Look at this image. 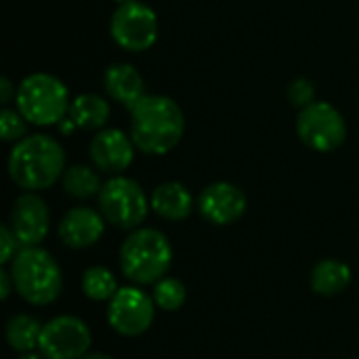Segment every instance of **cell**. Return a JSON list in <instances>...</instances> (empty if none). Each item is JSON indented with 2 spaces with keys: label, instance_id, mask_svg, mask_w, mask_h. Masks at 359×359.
Segmentation results:
<instances>
[{
  "label": "cell",
  "instance_id": "6da1fadb",
  "mask_svg": "<svg viewBox=\"0 0 359 359\" xmlns=\"http://www.w3.org/2000/svg\"><path fill=\"white\" fill-rule=\"evenodd\" d=\"M185 133L183 109L164 95H145L130 109V139L147 156H164L179 145Z\"/></svg>",
  "mask_w": 359,
  "mask_h": 359
},
{
  "label": "cell",
  "instance_id": "7a4b0ae2",
  "mask_svg": "<svg viewBox=\"0 0 359 359\" xmlns=\"http://www.w3.org/2000/svg\"><path fill=\"white\" fill-rule=\"evenodd\" d=\"M65 151L48 135H27L8 154V177L23 191L48 189L65 172Z\"/></svg>",
  "mask_w": 359,
  "mask_h": 359
},
{
  "label": "cell",
  "instance_id": "3957f363",
  "mask_svg": "<svg viewBox=\"0 0 359 359\" xmlns=\"http://www.w3.org/2000/svg\"><path fill=\"white\" fill-rule=\"evenodd\" d=\"M172 265L170 240L154 227H137L120 246V269L135 286H154Z\"/></svg>",
  "mask_w": 359,
  "mask_h": 359
},
{
  "label": "cell",
  "instance_id": "277c9868",
  "mask_svg": "<svg viewBox=\"0 0 359 359\" xmlns=\"http://www.w3.org/2000/svg\"><path fill=\"white\" fill-rule=\"evenodd\" d=\"M8 265L15 290L25 303L34 307H46L59 299L63 290V273L48 250L40 246L19 248Z\"/></svg>",
  "mask_w": 359,
  "mask_h": 359
},
{
  "label": "cell",
  "instance_id": "5b68a950",
  "mask_svg": "<svg viewBox=\"0 0 359 359\" xmlns=\"http://www.w3.org/2000/svg\"><path fill=\"white\" fill-rule=\"evenodd\" d=\"M17 111L36 126L61 124L69 114V90L67 86L50 74L38 72L25 76L15 95Z\"/></svg>",
  "mask_w": 359,
  "mask_h": 359
},
{
  "label": "cell",
  "instance_id": "8992f818",
  "mask_svg": "<svg viewBox=\"0 0 359 359\" xmlns=\"http://www.w3.org/2000/svg\"><path fill=\"white\" fill-rule=\"evenodd\" d=\"M99 210L103 219L120 229H137L151 208V202L143 187L128 177L116 175L103 183L99 191Z\"/></svg>",
  "mask_w": 359,
  "mask_h": 359
},
{
  "label": "cell",
  "instance_id": "52a82bcc",
  "mask_svg": "<svg viewBox=\"0 0 359 359\" xmlns=\"http://www.w3.org/2000/svg\"><path fill=\"white\" fill-rule=\"evenodd\" d=\"M297 135L313 151H334L345 143L347 122L328 101H313L297 116Z\"/></svg>",
  "mask_w": 359,
  "mask_h": 359
},
{
  "label": "cell",
  "instance_id": "ba28073f",
  "mask_svg": "<svg viewBox=\"0 0 359 359\" xmlns=\"http://www.w3.org/2000/svg\"><path fill=\"white\" fill-rule=\"evenodd\" d=\"M111 40L130 53H143L158 40V17L156 11L139 0L118 4L109 21Z\"/></svg>",
  "mask_w": 359,
  "mask_h": 359
},
{
  "label": "cell",
  "instance_id": "9c48e42d",
  "mask_svg": "<svg viewBox=\"0 0 359 359\" xmlns=\"http://www.w3.org/2000/svg\"><path fill=\"white\" fill-rule=\"evenodd\" d=\"M93 345L90 328L76 316H57L42 324L38 351L44 359H82Z\"/></svg>",
  "mask_w": 359,
  "mask_h": 359
},
{
  "label": "cell",
  "instance_id": "30bf717a",
  "mask_svg": "<svg viewBox=\"0 0 359 359\" xmlns=\"http://www.w3.org/2000/svg\"><path fill=\"white\" fill-rule=\"evenodd\" d=\"M154 320L156 303L139 286H122L107 305V324L128 339L145 334Z\"/></svg>",
  "mask_w": 359,
  "mask_h": 359
},
{
  "label": "cell",
  "instance_id": "8fae6325",
  "mask_svg": "<svg viewBox=\"0 0 359 359\" xmlns=\"http://www.w3.org/2000/svg\"><path fill=\"white\" fill-rule=\"evenodd\" d=\"M8 227L21 248L40 246L50 229V210L36 191L21 194L11 208Z\"/></svg>",
  "mask_w": 359,
  "mask_h": 359
},
{
  "label": "cell",
  "instance_id": "7c38bea8",
  "mask_svg": "<svg viewBox=\"0 0 359 359\" xmlns=\"http://www.w3.org/2000/svg\"><path fill=\"white\" fill-rule=\"evenodd\" d=\"M248 200L246 194L227 181H217L210 183L208 187L202 189L200 198H198V210L200 215L219 227L231 225L236 221H240L246 212Z\"/></svg>",
  "mask_w": 359,
  "mask_h": 359
},
{
  "label": "cell",
  "instance_id": "4fadbf2b",
  "mask_svg": "<svg viewBox=\"0 0 359 359\" xmlns=\"http://www.w3.org/2000/svg\"><path fill=\"white\" fill-rule=\"evenodd\" d=\"M135 143L130 135L118 128H101L88 147L93 166L105 175H122L135 160Z\"/></svg>",
  "mask_w": 359,
  "mask_h": 359
},
{
  "label": "cell",
  "instance_id": "5bb4252c",
  "mask_svg": "<svg viewBox=\"0 0 359 359\" xmlns=\"http://www.w3.org/2000/svg\"><path fill=\"white\" fill-rule=\"evenodd\" d=\"M105 223L107 221L103 219L101 210H93L88 206H76L63 215L57 233L67 248L82 250L95 246L101 240L105 231Z\"/></svg>",
  "mask_w": 359,
  "mask_h": 359
},
{
  "label": "cell",
  "instance_id": "9a60e30c",
  "mask_svg": "<svg viewBox=\"0 0 359 359\" xmlns=\"http://www.w3.org/2000/svg\"><path fill=\"white\" fill-rule=\"evenodd\" d=\"M103 88L116 103L133 109L145 97L143 76L130 63H114L103 74Z\"/></svg>",
  "mask_w": 359,
  "mask_h": 359
},
{
  "label": "cell",
  "instance_id": "2e32d148",
  "mask_svg": "<svg viewBox=\"0 0 359 359\" xmlns=\"http://www.w3.org/2000/svg\"><path fill=\"white\" fill-rule=\"evenodd\" d=\"M151 210L164 221H185L194 210V196L179 181L160 183L151 191Z\"/></svg>",
  "mask_w": 359,
  "mask_h": 359
},
{
  "label": "cell",
  "instance_id": "e0dca14e",
  "mask_svg": "<svg viewBox=\"0 0 359 359\" xmlns=\"http://www.w3.org/2000/svg\"><path fill=\"white\" fill-rule=\"evenodd\" d=\"M351 267L337 259H324L320 261L311 271V290L320 297H337L351 284Z\"/></svg>",
  "mask_w": 359,
  "mask_h": 359
},
{
  "label": "cell",
  "instance_id": "ac0fdd59",
  "mask_svg": "<svg viewBox=\"0 0 359 359\" xmlns=\"http://www.w3.org/2000/svg\"><path fill=\"white\" fill-rule=\"evenodd\" d=\"M109 103L95 95V93H84V95H78L76 99H72V105H69V114L67 118L76 124V128H88V130H95V128H103L105 122L109 120Z\"/></svg>",
  "mask_w": 359,
  "mask_h": 359
},
{
  "label": "cell",
  "instance_id": "d6986e66",
  "mask_svg": "<svg viewBox=\"0 0 359 359\" xmlns=\"http://www.w3.org/2000/svg\"><path fill=\"white\" fill-rule=\"evenodd\" d=\"M40 334H42V324L34 316H27V313L11 316L4 326L6 343L17 353H29L38 349Z\"/></svg>",
  "mask_w": 359,
  "mask_h": 359
},
{
  "label": "cell",
  "instance_id": "ffe728a7",
  "mask_svg": "<svg viewBox=\"0 0 359 359\" xmlns=\"http://www.w3.org/2000/svg\"><path fill=\"white\" fill-rule=\"evenodd\" d=\"M61 185H63V191L67 196L78 198V200L99 196V191L103 187L99 170L93 166H86V164L67 166L63 177H61Z\"/></svg>",
  "mask_w": 359,
  "mask_h": 359
},
{
  "label": "cell",
  "instance_id": "44dd1931",
  "mask_svg": "<svg viewBox=\"0 0 359 359\" xmlns=\"http://www.w3.org/2000/svg\"><path fill=\"white\" fill-rule=\"evenodd\" d=\"M120 290L116 273L103 265H93L82 273V292L97 303H109Z\"/></svg>",
  "mask_w": 359,
  "mask_h": 359
},
{
  "label": "cell",
  "instance_id": "7402d4cb",
  "mask_svg": "<svg viewBox=\"0 0 359 359\" xmlns=\"http://www.w3.org/2000/svg\"><path fill=\"white\" fill-rule=\"evenodd\" d=\"M151 299L162 311H179L187 301V288L177 278H162L154 284Z\"/></svg>",
  "mask_w": 359,
  "mask_h": 359
},
{
  "label": "cell",
  "instance_id": "603a6c76",
  "mask_svg": "<svg viewBox=\"0 0 359 359\" xmlns=\"http://www.w3.org/2000/svg\"><path fill=\"white\" fill-rule=\"evenodd\" d=\"M25 118L17 111V109H8L4 107L0 111V137L2 141L8 143H17L25 137Z\"/></svg>",
  "mask_w": 359,
  "mask_h": 359
},
{
  "label": "cell",
  "instance_id": "cb8c5ba5",
  "mask_svg": "<svg viewBox=\"0 0 359 359\" xmlns=\"http://www.w3.org/2000/svg\"><path fill=\"white\" fill-rule=\"evenodd\" d=\"M288 99H290L292 105H297L301 109L311 105L316 101V86H313V82L307 80V78L292 80L290 86H288Z\"/></svg>",
  "mask_w": 359,
  "mask_h": 359
},
{
  "label": "cell",
  "instance_id": "d4e9b609",
  "mask_svg": "<svg viewBox=\"0 0 359 359\" xmlns=\"http://www.w3.org/2000/svg\"><path fill=\"white\" fill-rule=\"evenodd\" d=\"M19 242L15 238V233L11 231L8 223L0 227V263L6 265L15 259V255L19 252Z\"/></svg>",
  "mask_w": 359,
  "mask_h": 359
},
{
  "label": "cell",
  "instance_id": "484cf974",
  "mask_svg": "<svg viewBox=\"0 0 359 359\" xmlns=\"http://www.w3.org/2000/svg\"><path fill=\"white\" fill-rule=\"evenodd\" d=\"M15 95H17V88L13 86V82L8 78H2L0 80V103L2 105H8Z\"/></svg>",
  "mask_w": 359,
  "mask_h": 359
},
{
  "label": "cell",
  "instance_id": "4316f807",
  "mask_svg": "<svg viewBox=\"0 0 359 359\" xmlns=\"http://www.w3.org/2000/svg\"><path fill=\"white\" fill-rule=\"evenodd\" d=\"M0 286H2V290H0V299H2V301H6V299L11 297V290L15 288V282H13V276H11V271H8V269H2V271H0Z\"/></svg>",
  "mask_w": 359,
  "mask_h": 359
},
{
  "label": "cell",
  "instance_id": "83f0119b",
  "mask_svg": "<svg viewBox=\"0 0 359 359\" xmlns=\"http://www.w3.org/2000/svg\"><path fill=\"white\" fill-rule=\"evenodd\" d=\"M17 359H44V355H42L40 351H38V353H36V351H29V353H21Z\"/></svg>",
  "mask_w": 359,
  "mask_h": 359
},
{
  "label": "cell",
  "instance_id": "f1b7e54d",
  "mask_svg": "<svg viewBox=\"0 0 359 359\" xmlns=\"http://www.w3.org/2000/svg\"><path fill=\"white\" fill-rule=\"evenodd\" d=\"M82 359H114L111 355H107V353H86Z\"/></svg>",
  "mask_w": 359,
  "mask_h": 359
},
{
  "label": "cell",
  "instance_id": "f546056e",
  "mask_svg": "<svg viewBox=\"0 0 359 359\" xmlns=\"http://www.w3.org/2000/svg\"><path fill=\"white\" fill-rule=\"evenodd\" d=\"M114 2H118V4H124V2H128V0H114Z\"/></svg>",
  "mask_w": 359,
  "mask_h": 359
},
{
  "label": "cell",
  "instance_id": "4dcf8cb0",
  "mask_svg": "<svg viewBox=\"0 0 359 359\" xmlns=\"http://www.w3.org/2000/svg\"><path fill=\"white\" fill-rule=\"evenodd\" d=\"M355 359H359V358H355Z\"/></svg>",
  "mask_w": 359,
  "mask_h": 359
}]
</instances>
